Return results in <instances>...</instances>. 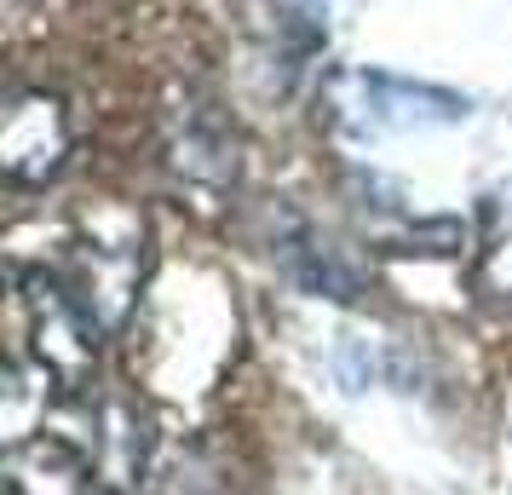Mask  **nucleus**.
<instances>
[{
  "instance_id": "f03ea898",
  "label": "nucleus",
  "mask_w": 512,
  "mask_h": 495,
  "mask_svg": "<svg viewBox=\"0 0 512 495\" xmlns=\"http://www.w3.org/2000/svg\"><path fill=\"white\" fill-rule=\"evenodd\" d=\"M144 225L133 213H104V219H87L81 236H75V254L64 283L75 288V300L93 311V323L104 334L127 323V311L139 300L144 283Z\"/></svg>"
},
{
  "instance_id": "423d86ee",
  "label": "nucleus",
  "mask_w": 512,
  "mask_h": 495,
  "mask_svg": "<svg viewBox=\"0 0 512 495\" xmlns=\"http://www.w3.org/2000/svg\"><path fill=\"white\" fill-rule=\"evenodd\" d=\"M150 461V409L133 392H104L93 409V455L87 467L110 490H133Z\"/></svg>"
},
{
  "instance_id": "20e7f679",
  "label": "nucleus",
  "mask_w": 512,
  "mask_h": 495,
  "mask_svg": "<svg viewBox=\"0 0 512 495\" xmlns=\"http://www.w3.org/2000/svg\"><path fill=\"white\" fill-rule=\"evenodd\" d=\"M162 127H167V173H173L179 196H190V208L213 213L236 190L231 121L219 116V104H213L208 93L185 87V93H173Z\"/></svg>"
},
{
  "instance_id": "39448f33",
  "label": "nucleus",
  "mask_w": 512,
  "mask_h": 495,
  "mask_svg": "<svg viewBox=\"0 0 512 495\" xmlns=\"http://www.w3.org/2000/svg\"><path fill=\"white\" fill-rule=\"evenodd\" d=\"M70 156V121L52 93H18L0 121V173L12 185H47Z\"/></svg>"
},
{
  "instance_id": "0eeeda50",
  "label": "nucleus",
  "mask_w": 512,
  "mask_h": 495,
  "mask_svg": "<svg viewBox=\"0 0 512 495\" xmlns=\"http://www.w3.org/2000/svg\"><path fill=\"white\" fill-rule=\"evenodd\" d=\"M87 461L58 438L12 444L0 461V495H87Z\"/></svg>"
},
{
  "instance_id": "f257e3e1",
  "label": "nucleus",
  "mask_w": 512,
  "mask_h": 495,
  "mask_svg": "<svg viewBox=\"0 0 512 495\" xmlns=\"http://www.w3.org/2000/svg\"><path fill=\"white\" fill-rule=\"evenodd\" d=\"M328 121L351 139H380V133H420V127H449L466 121L461 93L432 87V81H403L386 70H340L323 87Z\"/></svg>"
},
{
  "instance_id": "1a4fd4ad",
  "label": "nucleus",
  "mask_w": 512,
  "mask_h": 495,
  "mask_svg": "<svg viewBox=\"0 0 512 495\" xmlns=\"http://www.w3.org/2000/svg\"><path fill=\"white\" fill-rule=\"evenodd\" d=\"M478 283H484V294H495V300H512V185H501L484 208Z\"/></svg>"
},
{
  "instance_id": "6e6552de",
  "label": "nucleus",
  "mask_w": 512,
  "mask_h": 495,
  "mask_svg": "<svg viewBox=\"0 0 512 495\" xmlns=\"http://www.w3.org/2000/svg\"><path fill=\"white\" fill-rule=\"evenodd\" d=\"M282 265L300 277L311 294H328V300H357L363 294V277H357V265H346L334 248H328L317 231H294L288 242H282Z\"/></svg>"
},
{
  "instance_id": "7ed1b4c3",
  "label": "nucleus",
  "mask_w": 512,
  "mask_h": 495,
  "mask_svg": "<svg viewBox=\"0 0 512 495\" xmlns=\"http://www.w3.org/2000/svg\"><path fill=\"white\" fill-rule=\"evenodd\" d=\"M24 311L35 369L58 392H87L98 380V323L58 271H24Z\"/></svg>"
}]
</instances>
